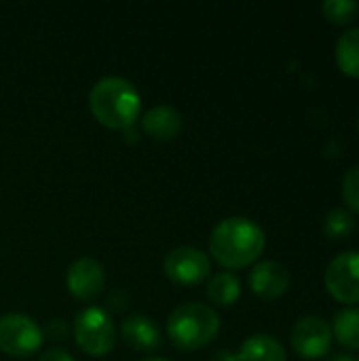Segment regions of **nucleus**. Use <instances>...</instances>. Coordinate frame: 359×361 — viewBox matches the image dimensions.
<instances>
[{
	"instance_id": "obj_1",
	"label": "nucleus",
	"mask_w": 359,
	"mask_h": 361,
	"mask_svg": "<svg viewBox=\"0 0 359 361\" xmlns=\"http://www.w3.org/2000/svg\"><path fill=\"white\" fill-rule=\"evenodd\" d=\"M267 247L264 231L250 218L233 216L218 222L209 235V254L229 273L254 264Z\"/></svg>"
},
{
	"instance_id": "obj_2",
	"label": "nucleus",
	"mask_w": 359,
	"mask_h": 361,
	"mask_svg": "<svg viewBox=\"0 0 359 361\" xmlns=\"http://www.w3.org/2000/svg\"><path fill=\"white\" fill-rule=\"evenodd\" d=\"M89 108L104 127L125 131L135 125L142 110V97L127 78L104 76L89 93Z\"/></svg>"
},
{
	"instance_id": "obj_3",
	"label": "nucleus",
	"mask_w": 359,
	"mask_h": 361,
	"mask_svg": "<svg viewBox=\"0 0 359 361\" xmlns=\"http://www.w3.org/2000/svg\"><path fill=\"white\" fill-rule=\"evenodd\" d=\"M220 332L218 313L203 302H186L171 311L167 319V334L182 351H197L209 345Z\"/></svg>"
},
{
	"instance_id": "obj_4",
	"label": "nucleus",
	"mask_w": 359,
	"mask_h": 361,
	"mask_svg": "<svg viewBox=\"0 0 359 361\" xmlns=\"http://www.w3.org/2000/svg\"><path fill=\"white\" fill-rule=\"evenodd\" d=\"M74 341L91 357L108 355L116 345V326L108 311L85 307L74 319Z\"/></svg>"
},
{
	"instance_id": "obj_5",
	"label": "nucleus",
	"mask_w": 359,
	"mask_h": 361,
	"mask_svg": "<svg viewBox=\"0 0 359 361\" xmlns=\"http://www.w3.org/2000/svg\"><path fill=\"white\" fill-rule=\"evenodd\" d=\"M44 341L42 328L28 315L6 313L0 317V351L8 357H30Z\"/></svg>"
},
{
	"instance_id": "obj_6",
	"label": "nucleus",
	"mask_w": 359,
	"mask_h": 361,
	"mask_svg": "<svg viewBox=\"0 0 359 361\" xmlns=\"http://www.w3.org/2000/svg\"><path fill=\"white\" fill-rule=\"evenodd\" d=\"M324 283L328 294L341 305H359V252H343L326 267Z\"/></svg>"
},
{
	"instance_id": "obj_7",
	"label": "nucleus",
	"mask_w": 359,
	"mask_h": 361,
	"mask_svg": "<svg viewBox=\"0 0 359 361\" xmlns=\"http://www.w3.org/2000/svg\"><path fill=\"white\" fill-rule=\"evenodd\" d=\"M332 328L324 317L307 315L298 319L292 328V349L298 357L307 361H315L326 357L332 347Z\"/></svg>"
},
{
	"instance_id": "obj_8",
	"label": "nucleus",
	"mask_w": 359,
	"mask_h": 361,
	"mask_svg": "<svg viewBox=\"0 0 359 361\" xmlns=\"http://www.w3.org/2000/svg\"><path fill=\"white\" fill-rule=\"evenodd\" d=\"M163 271L178 286H197V283H203L209 277L212 260L199 247L182 245V247L171 250L165 256Z\"/></svg>"
},
{
	"instance_id": "obj_9",
	"label": "nucleus",
	"mask_w": 359,
	"mask_h": 361,
	"mask_svg": "<svg viewBox=\"0 0 359 361\" xmlns=\"http://www.w3.org/2000/svg\"><path fill=\"white\" fill-rule=\"evenodd\" d=\"M104 283H106L104 267L93 258H78L68 267L66 286L68 292L78 300L85 302L95 300L104 292Z\"/></svg>"
},
{
	"instance_id": "obj_10",
	"label": "nucleus",
	"mask_w": 359,
	"mask_h": 361,
	"mask_svg": "<svg viewBox=\"0 0 359 361\" xmlns=\"http://www.w3.org/2000/svg\"><path fill=\"white\" fill-rule=\"evenodd\" d=\"M290 281H292L290 271L284 264L275 262V260L258 262L250 271V288L262 300H277V298H281L288 292Z\"/></svg>"
},
{
	"instance_id": "obj_11",
	"label": "nucleus",
	"mask_w": 359,
	"mask_h": 361,
	"mask_svg": "<svg viewBox=\"0 0 359 361\" xmlns=\"http://www.w3.org/2000/svg\"><path fill=\"white\" fill-rule=\"evenodd\" d=\"M121 336L131 349L142 353H152L161 347V332L157 324L146 315L127 317L121 326Z\"/></svg>"
},
{
	"instance_id": "obj_12",
	"label": "nucleus",
	"mask_w": 359,
	"mask_h": 361,
	"mask_svg": "<svg viewBox=\"0 0 359 361\" xmlns=\"http://www.w3.org/2000/svg\"><path fill=\"white\" fill-rule=\"evenodd\" d=\"M142 127H144V133L150 135L152 140L169 142V140H174V137L180 135V131L184 127V121H182V114L176 108L163 104V106L150 108L144 114Z\"/></svg>"
},
{
	"instance_id": "obj_13",
	"label": "nucleus",
	"mask_w": 359,
	"mask_h": 361,
	"mask_svg": "<svg viewBox=\"0 0 359 361\" xmlns=\"http://www.w3.org/2000/svg\"><path fill=\"white\" fill-rule=\"evenodd\" d=\"M237 357L239 361H288V353L275 336L254 334L243 341Z\"/></svg>"
},
{
	"instance_id": "obj_14",
	"label": "nucleus",
	"mask_w": 359,
	"mask_h": 361,
	"mask_svg": "<svg viewBox=\"0 0 359 361\" xmlns=\"http://www.w3.org/2000/svg\"><path fill=\"white\" fill-rule=\"evenodd\" d=\"M332 336L349 351H359V307H347L334 315Z\"/></svg>"
},
{
	"instance_id": "obj_15",
	"label": "nucleus",
	"mask_w": 359,
	"mask_h": 361,
	"mask_svg": "<svg viewBox=\"0 0 359 361\" xmlns=\"http://www.w3.org/2000/svg\"><path fill=\"white\" fill-rule=\"evenodd\" d=\"M241 296V281L237 275L224 271L212 277L207 283V300L216 307H231Z\"/></svg>"
},
{
	"instance_id": "obj_16",
	"label": "nucleus",
	"mask_w": 359,
	"mask_h": 361,
	"mask_svg": "<svg viewBox=\"0 0 359 361\" xmlns=\"http://www.w3.org/2000/svg\"><path fill=\"white\" fill-rule=\"evenodd\" d=\"M336 63L349 78H359V27L347 30L336 42Z\"/></svg>"
},
{
	"instance_id": "obj_17",
	"label": "nucleus",
	"mask_w": 359,
	"mask_h": 361,
	"mask_svg": "<svg viewBox=\"0 0 359 361\" xmlns=\"http://www.w3.org/2000/svg\"><path fill=\"white\" fill-rule=\"evenodd\" d=\"M322 13L326 21L334 25H349L359 15V2L355 0H326L322 4Z\"/></svg>"
},
{
	"instance_id": "obj_18",
	"label": "nucleus",
	"mask_w": 359,
	"mask_h": 361,
	"mask_svg": "<svg viewBox=\"0 0 359 361\" xmlns=\"http://www.w3.org/2000/svg\"><path fill=\"white\" fill-rule=\"evenodd\" d=\"M355 231V218L347 209H332L324 220V233L328 239H345Z\"/></svg>"
},
{
	"instance_id": "obj_19",
	"label": "nucleus",
	"mask_w": 359,
	"mask_h": 361,
	"mask_svg": "<svg viewBox=\"0 0 359 361\" xmlns=\"http://www.w3.org/2000/svg\"><path fill=\"white\" fill-rule=\"evenodd\" d=\"M343 201L351 212L359 214V165L351 167L343 178Z\"/></svg>"
},
{
	"instance_id": "obj_20",
	"label": "nucleus",
	"mask_w": 359,
	"mask_h": 361,
	"mask_svg": "<svg viewBox=\"0 0 359 361\" xmlns=\"http://www.w3.org/2000/svg\"><path fill=\"white\" fill-rule=\"evenodd\" d=\"M40 361H76L68 351H63V349H49Z\"/></svg>"
},
{
	"instance_id": "obj_21",
	"label": "nucleus",
	"mask_w": 359,
	"mask_h": 361,
	"mask_svg": "<svg viewBox=\"0 0 359 361\" xmlns=\"http://www.w3.org/2000/svg\"><path fill=\"white\" fill-rule=\"evenodd\" d=\"M49 332L53 334V338L61 341V338H63V334H66V326H63V322H61V319H53V322L49 324Z\"/></svg>"
},
{
	"instance_id": "obj_22",
	"label": "nucleus",
	"mask_w": 359,
	"mask_h": 361,
	"mask_svg": "<svg viewBox=\"0 0 359 361\" xmlns=\"http://www.w3.org/2000/svg\"><path fill=\"white\" fill-rule=\"evenodd\" d=\"M209 361H239V357H237V353L222 349V351H216V353L212 355V360Z\"/></svg>"
},
{
	"instance_id": "obj_23",
	"label": "nucleus",
	"mask_w": 359,
	"mask_h": 361,
	"mask_svg": "<svg viewBox=\"0 0 359 361\" xmlns=\"http://www.w3.org/2000/svg\"><path fill=\"white\" fill-rule=\"evenodd\" d=\"M328 361H355L353 355H349V353H332Z\"/></svg>"
},
{
	"instance_id": "obj_24",
	"label": "nucleus",
	"mask_w": 359,
	"mask_h": 361,
	"mask_svg": "<svg viewBox=\"0 0 359 361\" xmlns=\"http://www.w3.org/2000/svg\"><path fill=\"white\" fill-rule=\"evenodd\" d=\"M144 361H169V360H163V357H148V360Z\"/></svg>"
},
{
	"instance_id": "obj_25",
	"label": "nucleus",
	"mask_w": 359,
	"mask_h": 361,
	"mask_svg": "<svg viewBox=\"0 0 359 361\" xmlns=\"http://www.w3.org/2000/svg\"><path fill=\"white\" fill-rule=\"evenodd\" d=\"M355 361H359V360H355Z\"/></svg>"
}]
</instances>
